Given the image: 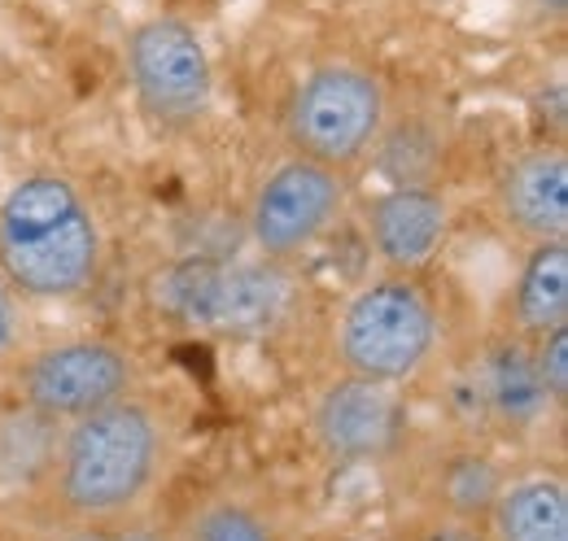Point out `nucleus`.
<instances>
[{
  "label": "nucleus",
  "mask_w": 568,
  "mask_h": 541,
  "mask_svg": "<svg viewBox=\"0 0 568 541\" xmlns=\"http://www.w3.org/2000/svg\"><path fill=\"white\" fill-rule=\"evenodd\" d=\"M128 79L141 114L162 132H189L211 114V53L180 18H149L128 35Z\"/></svg>",
  "instance_id": "nucleus-7"
},
{
  "label": "nucleus",
  "mask_w": 568,
  "mask_h": 541,
  "mask_svg": "<svg viewBox=\"0 0 568 541\" xmlns=\"http://www.w3.org/2000/svg\"><path fill=\"white\" fill-rule=\"evenodd\" d=\"M311 441L328 463H385L407 446V398L394 385H372L355 376H333L306 410Z\"/></svg>",
  "instance_id": "nucleus-9"
},
{
  "label": "nucleus",
  "mask_w": 568,
  "mask_h": 541,
  "mask_svg": "<svg viewBox=\"0 0 568 541\" xmlns=\"http://www.w3.org/2000/svg\"><path fill=\"white\" fill-rule=\"evenodd\" d=\"M507 476L511 472L503 468V459H495L486 446L459 441L446 455H437L428 468V507L437 516H450V520L486 524Z\"/></svg>",
  "instance_id": "nucleus-15"
},
{
  "label": "nucleus",
  "mask_w": 568,
  "mask_h": 541,
  "mask_svg": "<svg viewBox=\"0 0 568 541\" xmlns=\"http://www.w3.org/2000/svg\"><path fill=\"white\" fill-rule=\"evenodd\" d=\"M367 245L385 270H425L450 236V197L437 184H389L363 210Z\"/></svg>",
  "instance_id": "nucleus-12"
},
{
  "label": "nucleus",
  "mask_w": 568,
  "mask_h": 541,
  "mask_svg": "<svg viewBox=\"0 0 568 541\" xmlns=\"http://www.w3.org/2000/svg\"><path fill=\"white\" fill-rule=\"evenodd\" d=\"M442 337H446V315L425 275L381 270L342 302L328 354L342 376L407 389L437 358Z\"/></svg>",
  "instance_id": "nucleus-4"
},
{
  "label": "nucleus",
  "mask_w": 568,
  "mask_h": 541,
  "mask_svg": "<svg viewBox=\"0 0 568 541\" xmlns=\"http://www.w3.org/2000/svg\"><path fill=\"white\" fill-rule=\"evenodd\" d=\"M136 385L141 367L132 349L105 337H71L31 349L13 376L18 406L53 428L136 394Z\"/></svg>",
  "instance_id": "nucleus-6"
},
{
  "label": "nucleus",
  "mask_w": 568,
  "mask_h": 541,
  "mask_svg": "<svg viewBox=\"0 0 568 541\" xmlns=\"http://www.w3.org/2000/svg\"><path fill=\"white\" fill-rule=\"evenodd\" d=\"M105 241L62 171L22 175L0 202V275L22 302H71L101 275Z\"/></svg>",
  "instance_id": "nucleus-3"
},
{
  "label": "nucleus",
  "mask_w": 568,
  "mask_h": 541,
  "mask_svg": "<svg viewBox=\"0 0 568 541\" xmlns=\"http://www.w3.org/2000/svg\"><path fill=\"white\" fill-rule=\"evenodd\" d=\"M534 349V367H538V380L547 389V398L556 406V415L565 419L568 410V328H551L542 337L529 340Z\"/></svg>",
  "instance_id": "nucleus-18"
},
{
  "label": "nucleus",
  "mask_w": 568,
  "mask_h": 541,
  "mask_svg": "<svg viewBox=\"0 0 568 541\" xmlns=\"http://www.w3.org/2000/svg\"><path fill=\"white\" fill-rule=\"evenodd\" d=\"M62 541H105V529H67Z\"/></svg>",
  "instance_id": "nucleus-23"
},
{
  "label": "nucleus",
  "mask_w": 568,
  "mask_h": 541,
  "mask_svg": "<svg viewBox=\"0 0 568 541\" xmlns=\"http://www.w3.org/2000/svg\"><path fill=\"white\" fill-rule=\"evenodd\" d=\"M407 541H490V538H486V524H468V520H450V516L428 511L425 520L412 529Z\"/></svg>",
  "instance_id": "nucleus-20"
},
{
  "label": "nucleus",
  "mask_w": 568,
  "mask_h": 541,
  "mask_svg": "<svg viewBox=\"0 0 568 541\" xmlns=\"http://www.w3.org/2000/svg\"><path fill=\"white\" fill-rule=\"evenodd\" d=\"M464 371H468L473 398L481 410V423L507 441H529L547 423L560 419L538 380L529 340L507 333V328H495L481 340V349L473 354V363Z\"/></svg>",
  "instance_id": "nucleus-10"
},
{
  "label": "nucleus",
  "mask_w": 568,
  "mask_h": 541,
  "mask_svg": "<svg viewBox=\"0 0 568 541\" xmlns=\"http://www.w3.org/2000/svg\"><path fill=\"white\" fill-rule=\"evenodd\" d=\"M149 310L180 328L214 340H272L288 333L306 310V279L297 267L272 258L189 254L144 279Z\"/></svg>",
  "instance_id": "nucleus-2"
},
{
  "label": "nucleus",
  "mask_w": 568,
  "mask_h": 541,
  "mask_svg": "<svg viewBox=\"0 0 568 541\" xmlns=\"http://www.w3.org/2000/svg\"><path fill=\"white\" fill-rule=\"evenodd\" d=\"M166 463V415L144 394H128L62 423L44 463V502L71 529H110L144 511Z\"/></svg>",
  "instance_id": "nucleus-1"
},
{
  "label": "nucleus",
  "mask_w": 568,
  "mask_h": 541,
  "mask_svg": "<svg viewBox=\"0 0 568 541\" xmlns=\"http://www.w3.org/2000/svg\"><path fill=\"white\" fill-rule=\"evenodd\" d=\"M171 541H284L267 507L245 493H214L184 520L180 538Z\"/></svg>",
  "instance_id": "nucleus-17"
},
{
  "label": "nucleus",
  "mask_w": 568,
  "mask_h": 541,
  "mask_svg": "<svg viewBox=\"0 0 568 541\" xmlns=\"http://www.w3.org/2000/svg\"><path fill=\"white\" fill-rule=\"evenodd\" d=\"M498 328L534 340L551 328H568V241L529 245L507 288Z\"/></svg>",
  "instance_id": "nucleus-13"
},
{
  "label": "nucleus",
  "mask_w": 568,
  "mask_h": 541,
  "mask_svg": "<svg viewBox=\"0 0 568 541\" xmlns=\"http://www.w3.org/2000/svg\"><path fill=\"white\" fill-rule=\"evenodd\" d=\"M389 105L394 101L381 74L355 62H324L293 88L284 105V144L293 157L355 175L372 162Z\"/></svg>",
  "instance_id": "nucleus-5"
},
{
  "label": "nucleus",
  "mask_w": 568,
  "mask_h": 541,
  "mask_svg": "<svg viewBox=\"0 0 568 541\" xmlns=\"http://www.w3.org/2000/svg\"><path fill=\"white\" fill-rule=\"evenodd\" d=\"M346 205L351 175L288 153L250 202V241L258 258L297 267L337 227Z\"/></svg>",
  "instance_id": "nucleus-8"
},
{
  "label": "nucleus",
  "mask_w": 568,
  "mask_h": 541,
  "mask_svg": "<svg viewBox=\"0 0 568 541\" xmlns=\"http://www.w3.org/2000/svg\"><path fill=\"white\" fill-rule=\"evenodd\" d=\"M372 162L389 175V184H437L442 162H446V132L428 114L394 119V105H389V119L372 149Z\"/></svg>",
  "instance_id": "nucleus-16"
},
{
  "label": "nucleus",
  "mask_w": 568,
  "mask_h": 541,
  "mask_svg": "<svg viewBox=\"0 0 568 541\" xmlns=\"http://www.w3.org/2000/svg\"><path fill=\"white\" fill-rule=\"evenodd\" d=\"M22 345H27V302L0 275V363H9Z\"/></svg>",
  "instance_id": "nucleus-19"
},
{
  "label": "nucleus",
  "mask_w": 568,
  "mask_h": 541,
  "mask_svg": "<svg viewBox=\"0 0 568 541\" xmlns=\"http://www.w3.org/2000/svg\"><path fill=\"white\" fill-rule=\"evenodd\" d=\"M490 541H568V480L560 472L507 476L486 516Z\"/></svg>",
  "instance_id": "nucleus-14"
},
{
  "label": "nucleus",
  "mask_w": 568,
  "mask_h": 541,
  "mask_svg": "<svg viewBox=\"0 0 568 541\" xmlns=\"http://www.w3.org/2000/svg\"><path fill=\"white\" fill-rule=\"evenodd\" d=\"M534 18H542V22H560L568 13V0H520Z\"/></svg>",
  "instance_id": "nucleus-22"
},
{
  "label": "nucleus",
  "mask_w": 568,
  "mask_h": 541,
  "mask_svg": "<svg viewBox=\"0 0 568 541\" xmlns=\"http://www.w3.org/2000/svg\"><path fill=\"white\" fill-rule=\"evenodd\" d=\"M105 541H171V538H166L149 516L136 511V516H128V520L110 524V529H105Z\"/></svg>",
  "instance_id": "nucleus-21"
},
{
  "label": "nucleus",
  "mask_w": 568,
  "mask_h": 541,
  "mask_svg": "<svg viewBox=\"0 0 568 541\" xmlns=\"http://www.w3.org/2000/svg\"><path fill=\"white\" fill-rule=\"evenodd\" d=\"M495 218L516 245L568 241V149L538 140L495 175Z\"/></svg>",
  "instance_id": "nucleus-11"
}]
</instances>
